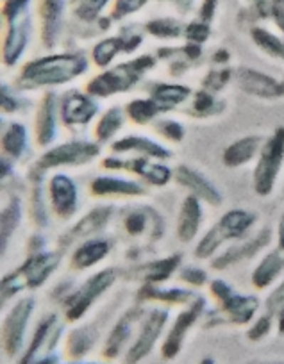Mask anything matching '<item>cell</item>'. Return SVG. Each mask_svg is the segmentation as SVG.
Instances as JSON below:
<instances>
[{"label":"cell","instance_id":"6da1fadb","mask_svg":"<svg viewBox=\"0 0 284 364\" xmlns=\"http://www.w3.org/2000/svg\"><path fill=\"white\" fill-rule=\"evenodd\" d=\"M90 61L83 52L48 54L27 61L16 75V87L22 91L52 90L79 79L88 72Z\"/></svg>","mask_w":284,"mask_h":364},{"label":"cell","instance_id":"7a4b0ae2","mask_svg":"<svg viewBox=\"0 0 284 364\" xmlns=\"http://www.w3.org/2000/svg\"><path fill=\"white\" fill-rule=\"evenodd\" d=\"M209 295L215 300V309H208L204 314L206 327L219 325H234L243 327L251 325L259 314L263 302L258 295L252 293H238L233 286L223 279H213L208 284Z\"/></svg>","mask_w":284,"mask_h":364},{"label":"cell","instance_id":"3957f363","mask_svg":"<svg viewBox=\"0 0 284 364\" xmlns=\"http://www.w3.org/2000/svg\"><path fill=\"white\" fill-rule=\"evenodd\" d=\"M156 65L157 58L150 54H143L129 59V61L118 63V65L110 66V68L91 77L84 86V91L95 99H110L113 95L127 93L132 87L138 86L143 77L150 70L156 68Z\"/></svg>","mask_w":284,"mask_h":364},{"label":"cell","instance_id":"277c9868","mask_svg":"<svg viewBox=\"0 0 284 364\" xmlns=\"http://www.w3.org/2000/svg\"><path fill=\"white\" fill-rule=\"evenodd\" d=\"M258 222L259 215L252 209H229L220 216L215 225L206 230L204 236L195 245V259H201V261L213 259L216 252L227 243H236L251 236Z\"/></svg>","mask_w":284,"mask_h":364},{"label":"cell","instance_id":"5b68a950","mask_svg":"<svg viewBox=\"0 0 284 364\" xmlns=\"http://www.w3.org/2000/svg\"><path fill=\"white\" fill-rule=\"evenodd\" d=\"M63 254L58 250L31 252L26 261L16 269L6 273L2 279V302H8L13 296L23 291L38 289L58 272Z\"/></svg>","mask_w":284,"mask_h":364},{"label":"cell","instance_id":"8992f818","mask_svg":"<svg viewBox=\"0 0 284 364\" xmlns=\"http://www.w3.org/2000/svg\"><path fill=\"white\" fill-rule=\"evenodd\" d=\"M100 154H102V145L90 139H70V141L58 143L45 149V152L34 161L29 177L31 181H41L48 171L58 168L84 166L99 159Z\"/></svg>","mask_w":284,"mask_h":364},{"label":"cell","instance_id":"52a82bcc","mask_svg":"<svg viewBox=\"0 0 284 364\" xmlns=\"http://www.w3.org/2000/svg\"><path fill=\"white\" fill-rule=\"evenodd\" d=\"M284 166V125H279L263 141L252 170V190L258 197L268 198L275 191Z\"/></svg>","mask_w":284,"mask_h":364},{"label":"cell","instance_id":"ba28073f","mask_svg":"<svg viewBox=\"0 0 284 364\" xmlns=\"http://www.w3.org/2000/svg\"><path fill=\"white\" fill-rule=\"evenodd\" d=\"M115 284H117V272L113 268H104L93 273L83 284L65 295V299H63L65 320L70 323L83 320L88 311L99 302L102 295H106Z\"/></svg>","mask_w":284,"mask_h":364},{"label":"cell","instance_id":"9c48e42d","mask_svg":"<svg viewBox=\"0 0 284 364\" xmlns=\"http://www.w3.org/2000/svg\"><path fill=\"white\" fill-rule=\"evenodd\" d=\"M34 311H36V299L22 296L6 313L4 321H2V346L9 359L22 355L26 350L27 328H29Z\"/></svg>","mask_w":284,"mask_h":364},{"label":"cell","instance_id":"30bf717a","mask_svg":"<svg viewBox=\"0 0 284 364\" xmlns=\"http://www.w3.org/2000/svg\"><path fill=\"white\" fill-rule=\"evenodd\" d=\"M168 320H170V311L167 307H152L147 311L140 323L138 334L125 352L124 364H140L143 359H147L152 353L157 341L163 338Z\"/></svg>","mask_w":284,"mask_h":364},{"label":"cell","instance_id":"8fae6325","mask_svg":"<svg viewBox=\"0 0 284 364\" xmlns=\"http://www.w3.org/2000/svg\"><path fill=\"white\" fill-rule=\"evenodd\" d=\"M102 168L111 171H127V173L136 175L142 181H145L147 184L156 188H164L170 181H174V170L170 166L163 163V161L149 159V157H127L124 156H113L104 157L102 159Z\"/></svg>","mask_w":284,"mask_h":364},{"label":"cell","instance_id":"7c38bea8","mask_svg":"<svg viewBox=\"0 0 284 364\" xmlns=\"http://www.w3.org/2000/svg\"><path fill=\"white\" fill-rule=\"evenodd\" d=\"M206 311H208V300L201 295H199L191 304L182 307V311H179L174 323L170 325L163 343H161V357H163V359L174 360L175 357L181 353L189 331L199 323V320L204 318Z\"/></svg>","mask_w":284,"mask_h":364},{"label":"cell","instance_id":"4fadbf2b","mask_svg":"<svg viewBox=\"0 0 284 364\" xmlns=\"http://www.w3.org/2000/svg\"><path fill=\"white\" fill-rule=\"evenodd\" d=\"M273 237H275V232L272 230V227H263L256 234H251L245 240L227 247L222 254H216L211 259V268L215 272H223V269H229L245 261H251L270 247Z\"/></svg>","mask_w":284,"mask_h":364},{"label":"cell","instance_id":"5bb4252c","mask_svg":"<svg viewBox=\"0 0 284 364\" xmlns=\"http://www.w3.org/2000/svg\"><path fill=\"white\" fill-rule=\"evenodd\" d=\"M65 327L59 321V316L56 313H48L41 318L40 321L34 327L33 336H31L29 345L26 346L23 353L20 355L19 364H33L38 359L45 355H51L56 353L59 341H61V336Z\"/></svg>","mask_w":284,"mask_h":364},{"label":"cell","instance_id":"9a60e30c","mask_svg":"<svg viewBox=\"0 0 284 364\" xmlns=\"http://www.w3.org/2000/svg\"><path fill=\"white\" fill-rule=\"evenodd\" d=\"M238 90L252 99L279 100L284 97L283 80L275 79L270 73L261 72L252 66H238L234 68V79Z\"/></svg>","mask_w":284,"mask_h":364},{"label":"cell","instance_id":"2e32d148","mask_svg":"<svg viewBox=\"0 0 284 364\" xmlns=\"http://www.w3.org/2000/svg\"><path fill=\"white\" fill-rule=\"evenodd\" d=\"M99 99L86 91L70 90L59 99V118L66 129L86 127L95 118H99Z\"/></svg>","mask_w":284,"mask_h":364},{"label":"cell","instance_id":"e0dca14e","mask_svg":"<svg viewBox=\"0 0 284 364\" xmlns=\"http://www.w3.org/2000/svg\"><path fill=\"white\" fill-rule=\"evenodd\" d=\"M47 198L52 215L63 222L73 218L79 211V188L70 175L61 171L48 178Z\"/></svg>","mask_w":284,"mask_h":364},{"label":"cell","instance_id":"ac0fdd59","mask_svg":"<svg viewBox=\"0 0 284 364\" xmlns=\"http://www.w3.org/2000/svg\"><path fill=\"white\" fill-rule=\"evenodd\" d=\"M174 181L175 184L184 188L189 195H194L211 208H220L223 204V195L220 188L197 168L179 164L174 168Z\"/></svg>","mask_w":284,"mask_h":364},{"label":"cell","instance_id":"d6986e66","mask_svg":"<svg viewBox=\"0 0 284 364\" xmlns=\"http://www.w3.org/2000/svg\"><path fill=\"white\" fill-rule=\"evenodd\" d=\"M147 311L142 306H135L131 309L125 311L120 318L117 320V323L113 325V328L107 334L106 341L102 346V357L107 360H115L122 355V353L127 352L129 341L132 339L135 334L136 325L142 323L143 316H145Z\"/></svg>","mask_w":284,"mask_h":364},{"label":"cell","instance_id":"ffe728a7","mask_svg":"<svg viewBox=\"0 0 284 364\" xmlns=\"http://www.w3.org/2000/svg\"><path fill=\"white\" fill-rule=\"evenodd\" d=\"M113 216V205H99V208H93L91 211H88L83 218L77 220V222L59 237V245H61V247H70V245H75L80 243V241L91 240V237H97V234H100L107 225H110Z\"/></svg>","mask_w":284,"mask_h":364},{"label":"cell","instance_id":"44dd1931","mask_svg":"<svg viewBox=\"0 0 284 364\" xmlns=\"http://www.w3.org/2000/svg\"><path fill=\"white\" fill-rule=\"evenodd\" d=\"M59 97L56 91L47 90L38 104L36 117H34V139L41 149H48L58 139L59 125Z\"/></svg>","mask_w":284,"mask_h":364},{"label":"cell","instance_id":"7402d4cb","mask_svg":"<svg viewBox=\"0 0 284 364\" xmlns=\"http://www.w3.org/2000/svg\"><path fill=\"white\" fill-rule=\"evenodd\" d=\"M90 193L97 198H136L147 195V188L136 178L99 175L91 178Z\"/></svg>","mask_w":284,"mask_h":364},{"label":"cell","instance_id":"603a6c76","mask_svg":"<svg viewBox=\"0 0 284 364\" xmlns=\"http://www.w3.org/2000/svg\"><path fill=\"white\" fill-rule=\"evenodd\" d=\"M31 36V20L29 16L22 15L16 20L9 22L8 33L4 36L2 43V63L6 68H15L20 65L26 48L29 45Z\"/></svg>","mask_w":284,"mask_h":364},{"label":"cell","instance_id":"cb8c5ba5","mask_svg":"<svg viewBox=\"0 0 284 364\" xmlns=\"http://www.w3.org/2000/svg\"><path fill=\"white\" fill-rule=\"evenodd\" d=\"M111 152L117 154V156L135 154V156L149 157V159L163 161V163L172 157V150L167 149L163 143L156 141V139L149 138V136L140 134H127L115 139V141L111 143Z\"/></svg>","mask_w":284,"mask_h":364},{"label":"cell","instance_id":"d4e9b609","mask_svg":"<svg viewBox=\"0 0 284 364\" xmlns=\"http://www.w3.org/2000/svg\"><path fill=\"white\" fill-rule=\"evenodd\" d=\"M124 229L131 237L147 236L150 241H159L164 234V220L156 209L138 208L125 215Z\"/></svg>","mask_w":284,"mask_h":364},{"label":"cell","instance_id":"484cf974","mask_svg":"<svg viewBox=\"0 0 284 364\" xmlns=\"http://www.w3.org/2000/svg\"><path fill=\"white\" fill-rule=\"evenodd\" d=\"M284 277V252L273 247L261 255L251 273V284L256 291H268Z\"/></svg>","mask_w":284,"mask_h":364},{"label":"cell","instance_id":"4316f807","mask_svg":"<svg viewBox=\"0 0 284 364\" xmlns=\"http://www.w3.org/2000/svg\"><path fill=\"white\" fill-rule=\"evenodd\" d=\"M204 202L199 200L194 195L182 198L179 208L177 223H175V234L181 243H191L199 236L202 222H204Z\"/></svg>","mask_w":284,"mask_h":364},{"label":"cell","instance_id":"83f0119b","mask_svg":"<svg viewBox=\"0 0 284 364\" xmlns=\"http://www.w3.org/2000/svg\"><path fill=\"white\" fill-rule=\"evenodd\" d=\"M181 266L182 255L175 252V254L143 262L138 268H135L132 277L142 282V284H163L168 279L174 277L175 273L181 269Z\"/></svg>","mask_w":284,"mask_h":364},{"label":"cell","instance_id":"f1b7e54d","mask_svg":"<svg viewBox=\"0 0 284 364\" xmlns=\"http://www.w3.org/2000/svg\"><path fill=\"white\" fill-rule=\"evenodd\" d=\"M265 138L259 134H248L243 138L234 139L231 145H227L222 152V163L229 170H238L247 164L256 163L261 150Z\"/></svg>","mask_w":284,"mask_h":364},{"label":"cell","instance_id":"f546056e","mask_svg":"<svg viewBox=\"0 0 284 364\" xmlns=\"http://www.w3.org/2000/svg\"><path fill=\"white\" fill-rule=\"evenodd\" d=\"M143 43L142 36H132L127 34L125 36H113V38H104L102 41L95 45L93 50H91V63L99 68L106 70L110 68V65L113 63V59L117 58L120 52H135L140 45Z\"/></svg>","mask_w":284,"mask_h":364},{"label":"cell","instance_id":"4dcf8cb0","mask_svg":"<svg viewBox=\"0 0 284 364\" xmlns=\"http://www.w3.org/2000/svg\"><path fill=\"white\" fill-rule=\"evenodd\" d=\"M111 243L106 237H91V240L80 241L77 247L73 248L72 255H70V266L75 272H83V269H90L93 266L100 264L104 259L110 255Z\"/></svg>","mask_w":284,"mask_h":364},{"label":"cell","instance_id":"1f68e13d","mask_svg":"<svg viewBox=\"0 0 284 364\" xmlns=\"http://www.w3.org/2000/svg\"><path fill=\"white\" fill-rule=\"evenodd\" d=\"M197 293L189 288H163L161 284H142L138 291L140 302H157L164 306H182L197 299Z\"/></svg>","mask_w":284,"mask_h":364},{"label":"cell","instance_id":"d6a6232c","mask_svg":"<svg viewBox=\"0 0 284 364\" xmlns=\"http://www.w3.org/2000/svg\"><path fill=\"white\" fill-rule=\"evenodd\" d=\"M191 95H194L191 87L177 82H157L154 84L149 93V97L154 100L161 114L170 113V111L181 107L182 104L191 99Z\"/></svg>","mask_w":284,"mask_h":364},{"label":"cell","instance_id":"836d02e7","mask_svg":"<svg viewBox=\"0 0 284 364\" xmlns=\"http://www.w3.org/2000/svg\"><path fill=\"white\" fill-rule=\"evenodd\" d=\"M63 9H65V0H41V43H43L45 48H52L58 43Z\"/></svg>","mask_w":284,"mask_h":364},{"label":"cell","instance_id":"e575fe53","mask_svg":"<svg viewBox=\"0 0 284 364\" xmlns=\"http://www.w3.org/2000/svg\"><path fill=\"white\" fill-rule=\"evenodd\" d=\"M188 102L189 106L186 107V114L191 118H197V120L216 118L227 111V100L219 97L216 93L204 90V87H201L197 93H194Z\"/></svg>","mask_w":284,"mask_h":364},{"label":"cell","instance_id":"d590c367","mask_svg":"<svg viewBox=\"0 0 284 364\" xmlns=\"http://www.w3.org/2000/svg\"><path fill=\"white\" fill-rule=\"evenodd\" d=\"M23 220V202L22 198L13 195L2 205L0 211V247H2V254L6 255L8 252V245L11 237L15 236L16 230L20 229V223Z\"/></svg>","mask_w":284,"mask_h":364},{"label":"cell","instance_id":"8d00e7d4","mask_svg":"<svg viewBox=\"0 0 284 364\" xmlns=\"http://www.w3.org/2000/svg\"><path fill=\"white\" fill-rule=\"evenodd\" d=\"M0 149H2V156L9 159H22L23 154L29 150V131L22 122H11L2 127Z\"/></svg>","mask_w":284,"mask_h":364},{"label":"cell","instance_id":"74e56055","mask_svg":"<svg viewBox=\"0 0 284 364\" xmlns=\"http://www.w3.org/2000/svg\"><path fill=\"white\" fill-rule=\"evenodd\" d=\"M125 120H127L125 109H122V107L118 106L107 107V109L104 111L97 120H95V127H93L95 141L100 143V145L113 143L115 138L118 136V132L124 129Z\"/></svg>","mask_w":284,"mask_h":364},{"label":"cell","instance_id":"f35d334b","mask_svg":"<svg viewBox=\"0 0 284 364\" xmlns=\"http://www.w3.org/2000/svg\"><path fill=\"white\" fill-rule=\"evenodd\" d=\"M99 332L91 325L73 327L66 336V355L72 360H83L93 350Z\"/></svg>","mask_w":284,"mask_h":364},{"label":"cell","instance_id":"ab89813d","mask_svg":"<svg viewBox=\"0 0 284 364\" xmlns=\"http://www.w3.org/2000/svg\"><path fill=\"white\" fill-rule=\"evenodd\" d=\"M251 40L270 59L284 63V38L277 36L265 27H252Z\"/></svg>","mask_w":284,"mask_h":364},{"label":"cell","instance_id":"60d3db41","mask_svg":"<svg viewBox=\"0 0 284 364\" xmlns=\"http://www.w3.org/2000/svg\"><path fill=\"white\" fill-rule=\"evenodd\" d=\"M124 109L125 114H127V120L136 125L152 124L154 120H157L161 117V111L157 109V106L154 104V100L150 97H147V99L129 100Z\"/></svg>","mask_w":284,"mask_h":364},{"label":"cell","instance_id":"b9f144b4","mask_svg":"<svg viewBox=\"0 0 284 364\" xmlns=\"http://www.w3.org/2000/svg\"><path fill=\"white\" fill-rule=\"evenodd\" d=\"M48 198H45L41 181H33V190L29 197V216L33 223L40 229L48 227Z\"/></svg>","mask_w":284,"mask_h":364},{"label":"cell","instance_id":"7bdbcfd3","mask_svg":"<svg viewBox=\"0 0 284 364\" xmlns=\"http://www.w3.org/2000/svg\"><path fill=\"white\" fill-rule=\"evenodd\" d=\"M234 79V68L231 66H215V68H209L208 73L202 79V87L211 93H222Z\"/></svg>","mask_w":284,"mask_h":364},{"label":"cell","instance_id":"ee69618b","mask_svg":"<svg viewBox=\"0 0 284 364\" xmlns=\"http://www.w3.org/2000/svg\"><path fill=\"white\" fill-rule=\"evenodd\" d=\"M145 29L147 33L152 34L154 38H159V40H177V38L184 36V27L174 18L150 20Z\"/></svg>","mask_w":284,"mask_h":364},{"label":"cell","instance_id":"f6af8a7d","mask_svg":"<svg viewBox=\"0 0 284 364\" xmlns=\"http://www.w3.org/2000/svg\"><path fill=\"white\" fill-rule=\"evenodd\" d=\"M154 132L168 143H181L186 136V129L181 122L174 118H157L152 122Z\"/></svg>","mask_w":284,"mask_h":364},{"label":"cell","instance_id":"bcb514c9","mask_svg":"<svg viewBox=\"0 0 284 364\" xmlns=\"http://www.w3.org/2000/svg\"><path fill=\"white\" fill-rule=\"evenodd\" d=\"M26 106L27 102L20 97L16 87L9 86L8 82H2V86H0V107H2V113L4 114L20 113Z\"/></svg>","mask_w":284,"mask_h":364},{"label":"cell","instance_id":"7dc6e473","mask_svg":"<svg viewBox=\"0 0 284 364\" xmlns=\"http://www.w3.org/2000/svg\"><path fill=\"white\" fill-rule=\"evenodd\" d=\"M273 327H275V318L265 311V313L258 314L256 320L248 325L247 339L248 341H261L272 332Z\"/></svg>","mask_w":284,"mask_h":364},{"label":"cell","instance_id":"c3c4849f","mask_svg":"<svg viewBox=\"0 0 284 364\" xmlns=\"http://www.w3.org/2000/svg\"><path fill=\"white\" fill-rule=\"evenodd\" d=\"M110 0H72V8L73 13L79 16L80 20H86V22H91L97 16L100 15L106 4Z\"/></svg>","mask_w":284,"mask_h":364},{"label":"cell","instance_id":"681fc988","mask_svg":"<svg viewBox=\"0 0 284 364\" xmlns=\"http://www.w3.org/2000/svg\"><path fill=\"white\" fill-rule=\"evenodd\" d=\"M179 281L184 282V284L191 286V288H202V286L209 284V275L204 268L194 264L181 266V269L177 272Z\"/></svg>","mask_w":284,"mask_h":364},{"label":"cell","instance_id":"f907efd6","mask_svg":"<svg viewBox=\"0 0 284 364\" xmlns=\"http://www.w3.org/2000/svg\"><path fill=\"white\" fill-rule=\"evenodd\" d=\"M263 307H265L266 313H270L272 316H275L280 309L284 307V277L273 286L268 291V295L263 300Z\"/></svg>","mask_w":284,"mask_h":364},{"label":"cell","instance_id":"816d5d0a","mask_svg":"<svg viewBox=\"0 0 284 364\" xmlns=\"http://www.w3.org/2000/svg\"><path fill=\"white\" fill-rule=\"evenodd\" d=\"M211 36V29L206 22H191L189 26L184 27V38L188 43H195V45H202L209 40Z\"/></svg>","mask_w":284,"mask_h":364},{"label":"cell","instance_id":"f5cc1de1","mask_svg":"<svg viewBox=\"0 0 284 364\" xmlns=\"http://www.w3.org/2000/svg\"><path fill=\"white\" fill-rule=\"evenodd\" d=\"M147 4V0H117L113 9V18H124V16L132 15L138 9H142Z\"/></svg>","mask_w":284,"mask_h":364},{"label":"cell","instance_id":"db71d44e","mask_svg":"<svg viewBox=\"0 0 284 364\" xmlns=\"http://www.w3.org/2000/svg\"><path fill=\"white\" fill-rule=\"evenodd\" d=\"M31 0H8L4 6V18L8 22H13L19 16H22L26 13L27 6H29Z\"/></svg>","mask_w":284,"mask_h":364},{"label":"cell","instance_id":"11a10c76","mask_svg":"<svg viewBox=\"0 0 284 364\" xmlns=\"http://www.w3.org/2000/svg\"><path fill=\"white\" fill-rule=\"evenodd\" d=\"M275 247L279 248L280 252H284V211L280 213L279 220H277V227H275Z\"/></svg>","mask_w":284,"mask_h":364},{"label":"cell","instance_id":"9f6ffc18","mask_svg":"<svg viewBox=\"0 0 284 364\" xmlns=\"http://www.w3.org/2000/svg\"><path fill=\"white\" fill-rule=\"evenodd\" d=\"M215 6H216V0H206L204 6H202V11H201V18L202 22L209 23L215 16Z\"/></svg>","mask_w":284,"mask_h":364},{"label":"cell","instance_id":"6f0895ef","mask_svg":"<svg viewBox=\"0 0 284 364\" xmlns=\"http://www.w3.org/2000/svg\"><path fill=\"white\" fill-rule=\"evenodd\" d=\"M9 173L13 175V159L2 156V159H0V177H2V181H6Z\"/></svg>","mask_w":284,"mask_h":364},{"label":"cell","instance_id":"680465c9","mask_svg":"<svg viewBox=\"0 0 284 364\" xmlns=\"http://www.w3.org/2000/svg\"><path fill=\"white\" fill-rule=\"evenodd\" d=\"M275 327H277V334L284 336V307L275 314Z\"/></svg>","mask_w":284,"mask_h":364},{"label":"cell","instance_id":"91938a15","mask_svg":"<svg viewBox=\"0 0 284 364\" xmlns=\"http://www.w3.org/2000/svg\"><path fill=\"white\" fill-rule=\"evenodd\" d=\"M33 364H59V355L58 353H51V355H45L41 359H38Z\"/></svg>","mask_w":284,"mask_h":364},{"label":"cell","instance_id":"94428289","mask_svg":"<svg viewBox=\"0 0 284 364\" xmlns=\"http://www.w3.org/2000/svg\"><path fill=\"white\" fill-rule=\"evenodd\" d=\"M245 364H284V360H266V359H254V360H248V363Z\"/></svg>","mask_w":284,"mask_h":364},{"label":"cell","instance_id":"6125c7cd","mask_svg":"<svg viewBox=\"0 0 284 364\" xmlns=\"http://www.w3.org/2000/svg\"><path fill=\"white\" fill-rule=\"evenodd\" d=\"M66 364H106V363H93V360H70Z\"/></svg>","mask_w":284,"mask_h":364},{"label":"cell","instance_id":"be15d7a7","mask_svg":"<svg viewBox=\"0 0 284 364\" xmlns=\"http://www.w3.org/2000/svg\"><path fill=\"white\" fill-rule=\"evenodd\" d=\"M199 364H216V360L213 359V357H204V359H202Z\"/></svg>","mask_w":284,"mask_h":364},{"label":"cell","instance_id":"e7e4bbea","mask_svg":"<svg viewBox=\"0 0 284 364\" xmlns=\"http://www.w3.org/2000/svg\"><path fill=\"white\" fill-rule=\"evenodd\" d=\"M283 86H284V77H283Z\"/></svg>","mask_w":284,"mask_h":364},{"label":"cell","instance_id":"03108f58","mask_svg":"<svg viewBox=\"0 0 284 364\" xmlns=\"http://www.w3.org/2000/svg\"><path fill=\"white\" fill-rule=\"evenodd\" d=\"M256 2H261V0H256Z\"/></svg>","mask_w":284,"mask_h":364}]
</instances>
